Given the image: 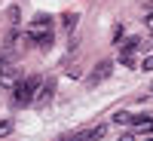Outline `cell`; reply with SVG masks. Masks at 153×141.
I'll return each instance as SVG.
<instances>
[{
	"label": "cell",
	"instance_id": "cell-1",
	"mask_svg": "<svg viewBox=\"0 0 153 141\" xmlns=\"http://www.w3.org/2000/svg\"><path fill=\"white\" fill-rule=\"evenodd\" d=\"M37 89H40V77H28V80H22L16 86V104L25 107V104H31V98L37 95Z\"/></svg>",
	"mask_w": 153,
	"mask_h": 141
},
{
	"label": "cell",
	"instance_id": "cell-2",
	"mask_svg": "<svg viewBox=\"0 0 153 141\" xmlns=\"http://www.w3.org/2000/svg\"><path fill=\"white\" fill-rule=\"evenodd\" d=\"M110 71H113V61H110V58H104V61H98V65L92 68V74L86 77V83H89V86H98V83H104L107 77H110Z\"/></svg>",
	"mask_w": 153,
	"mask_h": 141
},
{
	"label": "cell",
	"instance_id": "cell-3",
	"mask_svg": "<svg viewBox=\"0 0 153 141\" xmlns=\"http://www.w3.org/2000/svg\"><path fill=\"white\" fill-rule=\"evenodd\" d=\"M49 28H52V19H49V16H37V19L31 22V28H28V37H31V40H37V37L46 34Z\"/></svg>",
	"mask_w": 153,
	"mask_h": 141
},
{
	"label": "cell",
	"instance_id": "cell-4",
	"mask_svg": "<svg viewBox=\"0 0 153 141\" xmlns=\"http://www.w3.org/2000/svg\"><path fill=\"white\" fill-rule=\"evenodd\" d=\"M104 126H92V129H83V132H76V135H71L68 141H98V138H104Z\"/></svg>",
	"mask_w": 153,
	"mask_h": 141
},
{
	"label": "cell",
	"instance_id": "cell-5",
	"mask_svg": "<svg viewBox=\"0 0 153 141\" xmlns=\"http://www.w3.org/2000/svg\"><path fill=\"white\" fill-rule=\"evenodd\" d=\"M0 86L3 89H16L19 86V74L12 71V65H0Z\"/></svg>",
	"mask_w": 153,
	"mask_h": 141
},
{
	"label": "cell",
	"instance_id": "cell-6",
	"mask_svg": "<svg viewBox=\"0 0 153 141\" xmlns=\"http://www.w3.org/2000/svg\"><path fill=\"white\" fill-rule=\"evenodd\" d=\"M52 92H55V83H52V80H46L40 89H37V104H46V101L52 98Z\"/></svg>",
	"mask_w": 153,
	"mask_h": 141
},
{
	"label": "cell",
	"instance_id": "cell-7",
	"mask_svg": "<svg viewBox=\"0 0 153 141\" xmlns=\"http://www.w3.org/2000/svg\"><path fill=\"white\" fill-rule=\"evenodd\" d=\"M132 120H135V113H129V110H117L113 113V123H120V126H132Z\"/></svg>",
	"mask_w": 153,
	"mask_h": 141
},
{
	"label": "cell",
	"instance_id": "cell-8",
	"mask_svg": "<svg viewBox=\"0 0 153 141\" xmlns=\"http://www.w3.org/2000/svg\"><path fill=\"white\" fill-rule=\"evenodd\" d=\"M135 49H141V37H135V40H129L123 46V55H135Z\"/></svg>",
	"mask_w": 153,
	"mask_h": 141
},
{
	"label": "cell",
	"instance_id": "cell-9",
	"mask_svg": "<svg viewBox=\"0 0 153 141\" xmlns=\"http://www.w3.org/2000/svg\"><path fill=\"white\" fill-rule=\"evenodd\" d=\"M6 19H9V25H19V22H22V9H19V6H9V9H6Z\"/></svg>",
	"mask_w": 153,
	"mask_h": 141
},
{
	"label": "cell",
	"instance_id": "cell-10",
	"mask_svg": "<svg viewBox=\"0 0 153 141\" xmlns=\"http://www.w3.org/2000/svg\"><path fill=\"white\" fill-rule=\"evenodd\" d=\"M61 25H65V31H74V25H76V12H65V16H61Z\"/></svg>",
	"mask_w": 153,
	"mask_h": 141
},
{
	"label": "cell",
	"instance_id": "cell-11",
	"mask_svg": "<svg viewBox=\"0 0 153 141\" xmlns=\"http://www.w3.org/2000/svg\"><path fill=\"white\" fill-rule=\"evenodd\" d=\"M12 132V120H0V138H6Z\"/></svg>",
	"mask_w": 153,
	"mask_h": 141
},
{
	"label": "cell",
	"instance_id": "cell-12",
	"mask_svg": "<svg viewBox=\"0 0 153 141\" xmlns=\"http://www.w3.org/2000/svg\"><path fill=\"white\" fill-rule=\"evenodd\" d=\"M141 68H144V71H153V55H147V58L141 61Z\"/></svg>",
	"mask_w": 153,
	"mask_h": 141
},
{
	"label": "cell",
	"instance_id": "cell-13",
	"mask_svg": "<svg viewBox=\"0 0 153 141\" xmlns=\"http://www.w3.org/2000/svg\"><path fill=\"white\" fill-rule=\"evenodd\" d=\"M123 65L126 68H135V55H123Z\"/></svg>",
	"mask_w": 153,
	"mask_h": 141
},
{
	"label": "cell",
	"instance_id": "cell-14",
	"mask_svg": "<svg viewBox=\"0 0 153 141\" xmlns=\"http://www.w3.org/2000/svg\"><path fill=\"white\" fill-rule=\"evenodd\" d=\"M120 141H138V138H135V132H126V135H120Z\"/></svg>",
	"mask_w": 153,
	"mask_h": 141
},
{
	"label": "cell",
	"instance_id": "cell-15",
	"mask_svg": "<svg viewBox=\"0 0 153 141\" xmlns=\"http://www.w3.org/2000/svg\"><path fill=\"white\" fill-rule=\"evenodd\" d=\"M144 25H147V28L153 31V12H147V19H144Z\"/></svg>",
	"mask_w": 153,
	"mask_h": 141
},
{
	"label": "cell",
	"instance_id": "cell-16",
	"mask_svg": "<svg viewBox=\"0 0 153 141\" xmlns=\"http://www.w3.org/2000/svg\"><path fill=\"white\" fill-rule=\"evenodd\" d=\"M141 141H153V132H147V138H141Z\"/></svg>",
	"mask_w": 153,
	"mask_h": 141
},
{
	"label": "cell",
	"instance_id": "cell-17",
	"mask_svg": "<svg viewBox=\"0 0 153 141\" xmlns=\"http://www.w3.org/2000/svg\"><path fill=\"white\" fill-rule=\"evenodd\" d=\"M0 141H6V138H0Z\"/></svg>",
	"mask_w": 153,
	"mask_h": 141
}]
</instances>
